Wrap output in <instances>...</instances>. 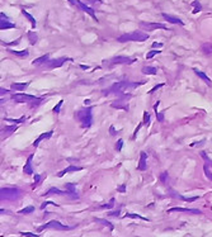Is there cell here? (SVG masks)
Returning a JSON list of instances; mask_svg holds the SVG:
<instances>
[{"label": "cell", "mask_w": 212, "mask_h": 237, "mask_svg": "<svg viewBox=\"0 0 212 237\" xmlns=\"http://www.w3.org/2000/svg\"><path fill=\"white\" fill-rule=\"evenodd\" d=\"M144 84H145V81H137V83H135V81H118V83H114L110 88H108L107 90H105V94L125 93V91H128L131 89L139 88V86L144 85Z\"/></svg>", "instance_id": "obj_1"}, {"label": "cell", "mask_w": 212, "mask_h": 237, "mask_svg": "<svg viewBox=\"0 0 212 237\" xmlns=\"http://www.w3.org/2000/svg\"><path fill=\"white\" fill-rule=\"evenodd\" d=\"M149 38V34L145 33L142 31H136V32H131V33H126L119 36L117 41L123 43V42H144Z\"/></svg>", "instance_id": "obj_2"}, {"label": "cell", "mask_w": 212, "mask_h": 237, "mask_svg": "<svg viewBox=\"0 0 212 237\" xmlns=\"http://www.w3.org/2000/svg\"><path fill=\"white\" fill-rule=\"evenodd\" d=\"M76 118L84 128H89L93 123V107H88L76 113Z\"/></svg>", "instance_id": "obj_3"}, {"label": "cell", "mask_w": 212, "mask_h": 237, "mask_svg": "<svg viewBox=\"0 0 212 237\" xmlns=\"http://www.w3.org/2000/svg\"><path fill=\"white\" fill-rule=\"evenodd\" d=\"M22 195V190L18 188H3L1 189V200H17Z\"/></svg>", "instance_id": "obj_4"}, {"label": "cell", "mask_w": 212, "mask_h": 237, "mask_svg": "<svg viewBox=\"0 0 212 237\" xmlns=\"http://www.w3.org/2000/svg\"><path fill=\"white\" fill-rule=\"evenodd\" d=\"M12 100L17 101V103H37L40 104L42 99L41 98H37V96L33 95H27V94H22V93H17V94H13L12 95Z\"/></svg>", "instance_id": "obj_5"}, {"label": "cell", "mask_w": 212, "mask_h": 237, "mask_svg": "<svg viewBox=\"0 0 212 237\" xmlns=\"http://www.w3.org/2000/svg\"><path fill=\"white\" fill-rule=\"evenodd\" d=\"M47 228H51V230H56V231H69L71 230L72 227H69V226H65L63 223H60L59 221H50L49 223H46L43 226H41L38 228V231H43V230H47Z\"/></svg>", "instance_id": "obj_6"}, {"label": "cell", "mask_w": 212, "mask_h": 237, "mask_svg": "<svg viewBox=\"0 0 212 237\" xmlns=\"http://www.w3.org/2000/svg\"><path fill=\"white\" fill-rule=\"evenodd\" d=\"M71 4H74L75 7H78L80 10H83L84 13H87V14H89L90 17L94 19V20H98L97 19V17H95V12H94V9L93 8H90V7H88V5H85L84 3H81V1H79V0H69Z\"/></svg>", "instance_id": "obj_7"}, {"label": "cell", "mask_w": 212, "mask_h": 237, "mask_svg": "<svg viewBox=\"0 0 212 237\" xmlns=\"http://www.w3.org/2000/svg\"><path fill=\"white\" fill-rule=\"evenodd\" d=\"M136 61V58L134 57H127V56H116L113 57L110 62L108 63L109 66L110 65H131Z\"/></svg>", "instance_id": "obj_8"}, {"label": "cell", "mask_w": 212, "mask_h": 237, "mask_svg": "<svg viewBox=\"0 0 212 237\" xmlns=\"http://www.w3.org/2000/svg\"><path fill=\"white\" fill-rule=\"evenodd\" d=\"M140 28L145 29V31H154V29L169 31V28L165 24H161V23H145V22H141V23H140Z\"/></svg>", "instance_id": "obj_9"}, {"label": "cell", "mask_w": 212, "mask_h": 237, "mask_svg": "<svg viewBox=\"0 0 212 237\" xmlns=\"http://www.w3.org/2000/svg\"><path fill=\"white\" fill-rule=\"evenodd\" d=\"M66 61H70V60H69V58H66V57L56 58V60H49V61L45 63V66H46L47 69H57V67H61Z\"/></svg>", "instance_id": "obj_10"}, {"label": "cell", "mask_w": 212, "mask_h": 237, "mask_svg": "<svg viewBox=\"0 0 212 237\" xmlns=\"http://www.w3.org/2000/svg\"><path fill=\"white\" fill-rule=\"evenodd\" d=\"M128 98H130V95L127 96L126 99H119V100H116L114 103H112L110 104V107L112 108H116V109H123V110H128V108H130V105H128Z\"/></svg>", "instance_id": "obj_11"}, {"label": "cell", "mask_w": 212, "mask_h": 237, "mask_svg": "<svg viewBox=\"0 0 212 237\" xmlns=\"http://www.w3.org/2000/svg\"><path fill=\"white\" fill-rule=\"evenodd\" d=\"M173 212H182V213H192V214H199L201 211L199 209H190V208H170L168 209V213H173Z\"/></svg>", "instance_id": "obj_12"}, {"label": "cell", "mask_w": 212, "mask_h": 237, "mask_svg": "<svg viewBox=\"0 0 212 237\" xmlns=\"http://www.w3.org/2000/svg\"><path fill=\"white\" fill-rule=\"evenodd\" d=\"M161 17L165 19L166 22H169V23H172V24H179V25H184V22L183 20H181L179 18H177V17H173V15H169V14H165V13H163L161 14Z\"/></svg>", "instance_id": "obj_13"}, {"label": "cell", "mask_w": 212, "mask_h": 237, "mask_svg": "<svg viewBox=\"0 0 212 237\" xmlns=\"http://www.w3.org/2000/svg\"><path fill=\"white\" fill-rule=\"evenodd\" d=\"M32 160H33V155H29L27 159V162H25L24 168H23V172H25L27 175H33V169H32Z\"/></svg>", "instance_id": "obj_14"}, {"label": "cell", "mask_w": 212, "mask_h": 237, "mask_svg": "<svg viewBox=\"0 0 212 237\" xmlns=\"http://www.w3.org/2000/svg\"><path fill=\"white\" fill-rule=\"evenodd\" d=\"M52 134H54V131H49V132H45V133L40 134V136L37 137L36 141L33 142V146L34 147H38V145H40V142L42 141V139H49V138L52 137Z\"/></svg>", "instance_id": "obj_15"}, {"label": "cell", "mask_w": 212, "mask_h": 237, "mask_svg": "<svg viewBox=\"0 0 212 237\" xmlns=\"http://www.w3.org/2000/svg\"><path fill=\"white\" fill-rule=\"evenodd\" d=\"M15 131H17V126H8V127L1 128V138H7Z\"/></svg>", "instance_id": "obj_16"}, {"label": "cell", "mask_w": 212, "mask_h": 237, "mask_svg": "<svg viewBox=\"0 0 212 237\" xmlns=\"http://www.w3.org/2000/svg\"><path fill=\"white\" fill-rule=\"evenodd\" d=\"M146 160H147L146 152H141L140 154V161H139V166H137V169L141 170V171H145L146 170Z\"/></svg>", "instance_id": "obj_17"}, {"label": "cell", "mask_w": 212, "mask_h": 237, "mask_svg": "<svg viewBox=\"0 0 212 237\" xmlns=\"http://www.w3.org/2000/svg\"><path fill=\"white\" fill-rule=\"evenodd\" d=\"M80 170H83V168H79V166H74V165H71V166H67L66 169H63V170H61L59 174H57V176L59 177H61V176H63L65 174H67V172H74V171H80Z\"/></svg>", "instance_id": "obj_18"}, {"label": "cell", "mask_w": 212, "mask_h": 237, "mask_svg": "<svg viewBox=\"0 0 212 237\" xmlns=\"http://www.w3.org/2000/svg\"><path fill=\"white\" fill-rule=\"evenodd\" d=\"M28 85H29V81L28 83H13L12 84V90H14V91H23Z\"/></svg>", "instance_id": "obj_19"}, {"label": "cell", "mask_w": 212, "mask_h": 237, "mask_svg": "<svg viewBox=\"0 0 212 237\" xmlns=\"http://www.w3.org/2000/svg\"><path fill=\"white\" fill-rule=\"evenodd\" d=\"M9 28H15V24L10 23L8 19H1V20H0V29L4 31V29H9Z\"/></svg>", "instance_id": "obj_20"}, {"label": "cell", "mask_w": 212, "mask_h": 237, "mask_svg": "<svg viewBox=\"0 0 212 237\" xmlns=\"http://www.w3.org/2000/svg\"><path fill=\"white\" fill-rule=\"evenodd\" d=\"M49 58H50V56L49 55H43V56H41V57H38V58H36V60L32 62V65H34V66H40V65H45L47 61H49Z\"/></svg>", "instance_id": "obj_21"}, {"label": "cell", "mask_w": 212, "mask_h": 237, "mask_svg": "<svg viewBox=\"0 0 212 237\" xmlns=\"http://www.w3.org/2000/svg\"><path fill=\"white\" fill-rule=\"evenodd\" d=\"M194 72H196V75H198V76L201 78L203 80V81L207 84V85H212V83H211V80H210V78L207 76V75H206L205 72H202V71H199V70H196L194 69Z\"/></svg>", "instance_id": "obj_22"}, {"label": "cell", "mask_w": 212, "mask_h": 237, "mask_svg": "<svg viewBox=\"0 0 212 237\" xmlns=\"http://www.w3.org/2000/svg\"><path fill=\"white\" fill-rule=\"evenodd\" d=\"M52 194H56V195H63L65 194L66 195V192H62L60 189H57V188H51V189L47 190V193H45V195H52Z\"/></svg>", "instance_id": "obj_23"}, {"label": "cell", "mask_w": 212, "mask_h": 237, "mask_svg": "<svg viewBox=\"0 0 212 237\" xmlns=\"http://www.w3.org/2000/svg\"><path fill=\"white\" fill-rule=\"evenodd\" d=\"M94 221H95V222H99V223H102L103 226H107L109 231H113V230H114V226H113L112 223H109L108 221L103 219V218H94Z\"/></svg>", "instance_id": "obj_24"}, {"label": "cell", "mask_w": 212, "mask_h": 237, "mask_svg": "<svg viewBox=\"0 0 212 237\" xmlns=\"http://www.w3.org/2000/svg\"><path fill=\"white\" fill-rule=\"evenodd\" d=\"M22 14H23L24 17H25V18H27V19H28V20L31 22V24L33 25V28H36V25H37V23H36V19H34L33 17H32V15H31V14H29V13L27 12V10L22 9Z\"/></svg>", "instance_id": "obj_25"}, {"label": "cell", "mask_w": 212, "mask_h": 237, "mask_svg": "<svg viewBox=\"0 0 212 237\" xmlns=\"http://www.w3.org/2000/svg\"><path fill=\"white\" fill-rule=\"evenodd\" d=\"M142 72L145 75H155L158 72V70H156V67H152V66H145L142 69Z\"/></svg>", "instance_id": "obj_26"}, {"label": "cell", "mask_w": 212, "mask_h": 237, "mask_svg": "<svg viewBox=\"0 0 212 237\" xmlns=\"http://www.w3.org/2000/svg\"><path fill=\"white\" fill-rule=\"evenodd\" d=\"M9 52L13 53V55H15V56H18V57H28V55H29L28 50H24V51H14V50H10Z\"/></svg>", "instance_id": "obj_27"}, {"label": "cell", "mask_w": 212, "mask_h": 237, "mask_svg": "<svg viewBox=\"0 0 212 237\" xmlns=\"http://www.w3.org/2000/svg\"><path fill=\"white\" fill-rule=\"evenodd\" d=\"M28 40L31 45H36L37 40H38V36H37L36 32H28Z\"/></svg>", "instance_id": "obj_28"}, {"label": "cell", "mask_w": 212, "mask_h": 237, "mask_svg": "<svg viewBox=\"0 0 212 237\" xmlns=\"http://www.w3.org/2000/svg\"><path fill=\"white\" fill-rule=\"evenodd\" d=\"M192 7H193V10L192 12L196 14V13H199L201 10H202V5H201V3L198 1V0H194V1H192Z\"/></svg>", "instance_id": "obj_29"}, {"label": "cell", "mask_w": 212, "mask_h": 237, "mask_svg": "<svg viewBox=\"0 0 212 237\" xmlns=\"http://www.w3.org/2000/svg\"><path fill=\"white\" fill-rule=\"evenodd\" d=\"M202 51L206 55H210L212 53V43H203L202 45Z\"/></svg>", "instance_id": "obj_30"}, {"label": "cell", "mask_w": 212, "mask_h": 237, "mask_svg": "<svg viewBox=\"0 0 212 237\" xmlns=\"http://www.w3.org/2000/svg\"><path fill=\"white\" fill-rule=\"evenodd\" d=\"M174 197H177L178 199H181V200H185V202H196L198 199V197H190V198H187V197H182V195H178V194H173Z\"/></svg>", "instance_id": "obj_31"}, {"label": "cell", "mask_w": 212, "mask_h": 237, "mask_svg": "<svg viewBox=\"0 0 212 237\" xmlns=\"http://www.w3.org/2000/svg\"><path fill=\"white\" fill-rule=\"evenodd\" d=\"M33 211H34V207H33V206H28V207H25V208H23V209H20L18 213H19V214H29V213H32Z\"/></svg>", "instance_id": "obj_32"}, {"label": "cell", "mask_w": 212, "mask_h": 237, "mask_svg": "<svg viewBox=\"0 0 212 237\" xmlns=\"http://www.w3.org/2000/svg\"><path fill=\"white\" fill-rule=\"evenodd\" d=\"M125 217H127V218H137V219H141V221H149L147 218L142 217V215H139V214H134V213H127V214H125Z\"/></svg>", "instance_id": "obj_33"}, {"label": "cell", "mask_w": 212, "mask_h": 237, "mask_svg": "<svg viewBox=\"0 0 212 237\" xmlns=\"http://www.w3.org/2000/svg\"><path fill=\"white\" fill-rule=\"evenodd\" d=\"M25 121V117H22L19 119H10V118H5V122H10V123H14V124H19V123H23Z\"/></svg>", "instance_id": "obj_34"}, {"label": "cell", "mask_w": 212, "mask_h": 237, "mask_svg": "<svg viewBox=\"0 0 212 237\" xmlns=\"http://www.w3.org/2000/svg\"><path fill=\"white\" fill-rule=\"evenodd\" d=\"M203 170H205V174H206V176H207L210 180H212V171L210 170V165L205 164V166H203Z\"/></svg>", "instance_id": "obj_35"}, {"label": "cell", "mask_w": 212, "mask_h": 237, "mask_svg": "<svg viewBox=\"0 0 212 237\" xmlns=\"http://www.w3.org/2000/svg\"><path fill=\"white\" fill-rule=\"evenodd\" d=\"M62 104H63V100H60L59 103H57V104L54 107V109H52V112H54L55 114H59V113H60V109H61V107H62Z\"/></svg>", "instance_id": "obj_36"}, {"label": "cell", "mask_w": 212, "mask_h": 237, "mask_svg": "<svg viewBox=\"0 0 212 237\" xmlns=\"http://www.w3.org/2000/svg\"><path fill=\"white\" fill-rule=\"evenodd\" d=\"M160 52H161V51H158V50H155V51H150V52L146 55V58H147V60H150V58H152L155 55H159Z\"/></svg>", "instance_id": "obj_37"}, {"label": "cell", "mask_w": 212, "mask_h": 237, "mask_svg": "<svg viewBox=\"0 0 212 237\" xmlns=\"http://www.w3.org/2000/svg\"><path fill=\"white\" fill-rule=\"evenodd\" d=\"M33 176H34V184L32 185V188H33V189H34V188H36L37 185H38L40 180H41V175H38V174H33Z\"/></svg>", "instance_id": "obj_38"}, {"label": "cell", "mask_w": 212, "mask_h": 237, "mask_svg": "<svg viewBox=\"0 0 212 237\" xmlns=\"http://www.w3.org/2000/svg\"><path fill=\"white\" fill-rule=\"evenodd\" d=\"M20 236H23V237H40V235L32 233V232H20Z\"/></svg>", "instance_id": "obj_39"}, {"label": "cell", "mask_w": 212, "mask_h": 237, "mask_svg": "<svg viewBox=\"0 0 212 237\" xmlns=\"http://www.w3.org/2000/svg\"><path fill=\"white\" fill-rule=\"evenodd\" d=\"M50 204H54L55 207H59V204H56V203H54V202H51V200H47V202H43L42 203V206H41V209H45L47 206H50Z\"/></svg>", "instance_id": "obj_40"}, {"label": "cell", "mask_w": 212, "mask_h": 237, "mask_svg": "<svg viewBox=\"0 0 212 237\" xmlns=\"http://www.w3.org/2000/svg\"><path fill=\"white\" fill-rule=\"evenodd\" d=\"M144 123H145V126H149V123H150V116L147 112L144 113Z\"/></svg>", "instance_id": "obj_41"}, {"label": "cell", "mask_w": 212, "mask_h": 237, "mask_svg": "<svg viewBox=\"0 0 212 237\" xmlns=\"http://www.w3.org/2000/svg\"><path fill=\"white\" fill-rule=\"evenodd\" d=\"M159 179H160L161 183H165V181L168 180V172H166V171L161 172V175H160V177H159Z\"/></svg>", "instance_id": "obj_42"}, {"label": "cell", "mask_w": 212, "mask_h": 237, "mask_svg": "<svg viewBox=\"0 0 212 237\" xmlns=\"http://www.w3.org/2000/svg\"><path fill=\"white\" fill-rule=\"evenodd\" d=\"M165 85V84H159V85H156V86H154V88L149 91V94H152V93H155V91L158 90V89H160V88H163V86Z\"/></svg>", "instance_id": "obj_43"}, {"label": "cell", "mask_w": 212, "mask_h": 237, "mask_svg": "<svg viewBox=\"0 0 212 237\" xmlns=\"http://www.w3.org/2000/svg\"><path fill=\"white\" fill-rule=\"evenodd\" d=\"M122 146H123V139H118V141H117V146H116V150L119 152V151L122 150Z\"/></svg>", "instance_id": "obj_44"}, {"label": "cell", "mask_w": 212, "mask_h": 237, "mask_svg": "<svg viewBox=\"0 0 212 237\" xmlns=\"http://www.w3.org/2000/svg\"><path fill=\"white\" fill-rule=\"evenodd\" d=\"M116 203V199H110V202H109V204H104V206H102L100 208H110V207H113V204Z\"/></svg>", "instance_id": "obj_45"}, {"label": "cell", "mask_w": 212, "mask_h": 237, "mask_svg": "<svg viewBox=\"0 0 212 237\" xmlns=\"http://www.w3.org/2000/svg\"><path fill=\"white\" fill-rule=\"evenodd\" d=\"M156 119H158V122H163L164 121V113L161 112V113H156Z\"/></svg>", "instance_id": "obj_46"}, {"label": "cell", "mask_w": 212, "mask_h": 237, "mask_svg": "<svg viewBox=\"0 0 212 237\" xmlns=\"http://www.w3.org/2000/svg\"><path fill=\"white\" fill-rule=\"evenodd\" d=\"M109 134H110V136H116V134H117V132H116V128L113 126L109 127Z\"/></svg>", "instance_id": "obj_47"}, {"label": "cell", "mask_w": 212, "mask_h": 237, "mask_svg": "<svg viewBox=\"0 0 212 237\" xmlns=\"http://www.w3.org/2000/svg\"><path fill=\"white\" fill-rule=\"evenodd\" d=\"M161 47H163V43H159V42L152 43V48H161Z\"/></svg>", "instance_id": "obj_48"}, {"label": "cell", "mask_w": 212, "mask_h": 237, "mask_svg": "<svg viewBox=\"0 0 212 237\" xmlns=\"http://www.w3.org/2000/svg\"><path fill=\"white\" fill-rule=\"evenodd\" d=\"M118 192H119V193H125V192H126V185H125V184H123V185H119V186H118Z\"/></svg>", "instance_id": "obj_49"}, {"label": "cell", "mask_w": 212, "mask_h": 237, "mask_svg": "<svg viewBox=\"0 0 212 237\" xmlns=\"http://www.w3.org/2000/svg\"><path fill=\"white\" fill-rule=\"evenodd\" d=\"M205 142H206V141L203 139V141H201V142H198V143H192L190 146H192V147H194V146H196V147H197V146H202V145H203Z\"/></svg>", "instance_id": "obj_50"}, {"label": "cell", "mask_w": 212, "mask_h": 237, "mask_svg": "<svg viewBox=\"0 0 212 237\" xmlns=\"http://www.w3.org/2000/svg\"><path fill=\"white\" fill-rule=\"evenodd\" d=\"M118 213H119V211H116V212H109V213H108V215H109V217H114V215H116V217H117V215H118Z\"/></svg>", "instance_id": "obj_51"}, {"label": "cell", "mask_w": 212, "mask_h": 237, "mask_svg": "<svg viewBox=\"0 0 212 237\" xmlns=\"http://www.w3.org/2000/svg\"><path fill=\"white\" fill-rule=\"evenodd\" d=\"M141 128V124H139L137 126V128H136V131H135V133H134V138H136V136H137V132H139V129Z\"/></svg>", "instance_id": "obj_52"}, {"label": "cell", "mask_w": 212, "mask_h": 237, "mask_svg": "<svg viewBox=\"0 0 212 237\" xmlns=\"http://www.w3.org/2000/svg\"><path fill=\"white\" fill-rule=\"evenodd\" d=\"M0 213H1V214H9L10 212H9V211H7V209H3V208H1V211H0Z\"/></svg>", "instance_id": "obj_53"}, {"label": "cell", "mask_w": 212, "mask_h": 237, "mask_svg": "<svg viewBox=\"0 0 212 237\" xmlns=\"http://www.w3.org/2000/svg\"><path fill=\"white\" fill-rule=\"evenodd\" d=\"M0 91H1V95H3V94H7V93H8V90H7V89H3V88L0 89Z\"/></svg>", "instance_id": "obj_54"}, {"label": "cell", "mask_w": 212, "mask_h": 237, "mask_svg": "<svg viewBox=\"0 0 212 237\" xmlns=\"http://www.w3.org/2000/svg\"><path fill=\"white\" fill-rule=\"evenodd\" d=\"M80 67H81L83 70H88V69H89V66H87V65H80Z\"/></svg>", "instance_id": "obj_55"}]
</instances>
